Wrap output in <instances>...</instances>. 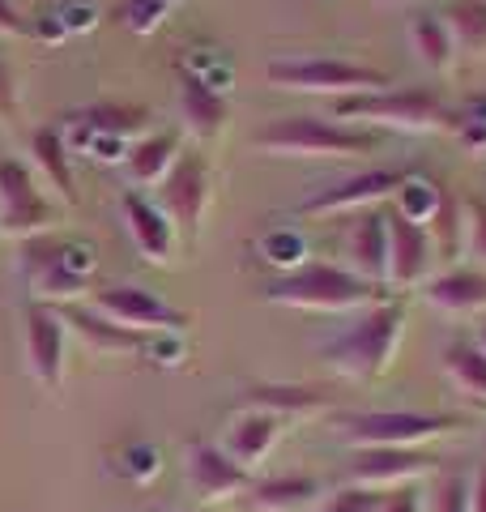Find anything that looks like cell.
Wrapping results in <instances>:
<instances>
[{
    "label": "cell",
    "mask_w": 486,
    "mask_h": 512,
    "mask_svg": "<svg viewBox=\"0 0 486 512\" xmlns=\"http://www.w3.org/2000/svg\"><path fill=\"white\" fill-rule=\"evenodd\" d=\"M401 180H405L401 171L371 167V171L350 175V180H342V184H333V188H316L312 197L299 201V214H303V218H320V214H359V210H371V205H384V201L401 188Z\"/></svg>",
    "instance_id": "5bb4252c"
},
{
    "label": "cell",
    "mask_w": 486,
    "mask_h": 512,
    "mask_svg": "<svg viewBox=\"0 0 486 512\" xmlns=\"http://www.w3.org/2000/svg\"><path fill=\"white\" fill-rule=\"evenodd\" d=\"M158 210L171 218V227L180 239H197L201 235V222H205V210H209V167L201 150H184L175 158V167L162 175L158 184Z\"/></svg>",
    "instance_id": "ba28073f"
},
{
    "label": "cell",
    "mask_w": 486,
    "mask_h": 512,
    "mask_svg": "<svg viewBox=\"0 0 486 512\" xmlns=\"http://www.w3.org/2000/svg\"><path fill=\"white\" fill-rule=\"evenodd\" d=\"M444 372L461 397L486 406V355L478 350V342H461V338L448 342L444 346Z\"/></svg>",
    "instance_id": "4316f807"
},
{
    "label": "cell",
    "mask_w": 486,
    "mask_h": 512,
    "mask_svg": "<svg viewBox=\"0 0 486 512\" xmlns=\"http://www.w3.org/2000/svg\"><path fill=\"white\" fill-rule=\"evenodd\" d=\"M90 308L107 316L111 325H120L128 333H184L192 320L180 312V308H171L167 299H158L154 291H145V286H133V282H124V286H103V291H94L90 299Z\"/></svg>",
    "instance_id": "9c48e42d"
},
{
    "label": "cell",
    "mask_w": 486,
    "mask_h": 512,
    "mask_svg": "<svg viewBox=\"0 0 486 512\" xmlns=\"http://www.w3.org/2000/svg\"><path fill=\"white\" fill-rule=\"evenodd\" d=\"M324 500V483L316 474H278V478H261L239 495L243 512H316Z\"/></svg>",
    "instance_id": "ac0fdd59"
},
{
    "label": "cell",
    "mask_w": 486,
    "mask_h": 512,
    "mask_svg": "<svg viewBox=\"0 0 486 512\" xmlns=\"http://www.w3.org/2000/svg\"><path fill=\"white\" fill-rule=\"evenodd\" d=\"M22 346H26V367L43 389H60L64 380V346H69V329L56 312V303H30L26 325H22Z\"/></svg>",
    "instance_id": "9a60e30c"
},
{
    "label": "cell",
    "mask_w": 486,
    "mask_h": 512,
    "mask_svg": "<svg viewBox=\"0 0 486 512\" xmlns=\"http://www.w3.org/2000/svg\"><path fill=\"white\" fill-rule=\"evenodd\" d=\"M423 299L431 303V308L452 312V316L486 312V269H478V265L444 269V274L423 282Z\"/></svg>",
    "instance_id": "ffe728a7"
},
{
    "label": "cell",
    "mask_w": 486,
    "mask_h": 512,
    "mask_svg": "<svg viewBox=\"0 0 486 512\" xmlns=\"http://www.w3.org/2000/svg\"><path fill=\"white\" fill-rule=\"evenodd\" d=\"M26 282L30 291L39 299H52V303H64L81 295L94 278V265H99V256H94V244H60L47 235H35L26 239Z\"/></svg>",
    "instance_id": "52a82bcc"
},
{
    "label": "cell",
    "mask_w": 486,
    "mask_h": 512,
    "mask_svg": "<svg viewBox=\"0 0 486 512\" xmlns=\"http://www.w3.org/2000/svg\"><path fill=\"white\" fill-rule=\"evenodd\" d=\"M380 512H423V495H418L414 483L388 487V491H384V500H380Z\"/></svg>",
    "instance_id": "8d00e7d4"
},
{
    "label": "cell",
    "mask_w": 486,
    "mask_h": 512,
    "mask_svg": "<svg viewBox=\"0 0 486 512\" xmlns=\"http://www.w3.org/2000/svg\"><path fill=\"white\" fill-rule=\"evenodd\" d=\"M180 116H184V128L197 141H214L226 128V120H231V107H226V99L209 82L188 73L184 86H180Z\"/></svg>",
    "instance_id": "603a6c76"
},
{
    "label": "cell",
    "mask_w": 486,
    "mask_h": 512,
    "mask_svg": "<svg viewBox=\"0 0 486 512\" xmlns=\"http://www.w3.org/2000/svg\"><path fill=\"white\" fill-rule=\"evenodd\" d=\"M120 214H124V227H128V235H133V244H137V252L145 256V261H150V265H171L175 261L180 235H175L171 218L158 210L154 197L128 188L120 197Z\"/></svg>",
    "instance_id": "2e32d148"
},
{
    "label": "cell",
    "mask_w": 486,
    "mask_h": 512,
    "mask_svg": "<svg viewBox=\"0 0 486 512\" xmlns=\"http://www.w3.org/2000/svg\"><path fill=\"white\" fill-rule=\"evenodd\" d=\"M337 116L359 120L371 128H397V133H452V107L435 86H401L376 94H350L337 99Z\"/></svg>",
    "instance_id": "277c9868"
},
{
    "label": "cell",
    "mask_w": 486,
    "mask_h": 512,
    "mask_svg": "<svg viewBox=\"0 0 486 512\" xmlns=\"http://www.w3.org/2000/svg\"><path fill=\"white\" fill-rule=\"evenodd\" d=\"M431 512H469V474L440 470L431 487Z\"/></svg>",
    "instance_id": "836d02e7"
},
{
    "label": "cell",
    "mask_w": 486,
    "mask_h": 512,
    "mask_svg": "<svg viewBox=\"0 0 486 512\" xmlns=\"http://www.w3.org/2000/svg\"><path fill=\"white\" fill-rule=\"evenodd\" d=\"M52 227H56L52 201L43 197L30 167H22L18 158H0V231L18 239H35Z\"/></svg>",
    "instance_id": "30bf717a"
},
{
    "label": "cell",
    "mask_w": 486,
    "mask_h": 512,
    "mask_svg": "<svg viewBox=\"0 0 486 512\" xmlns=\"http://www.w3.org/2000/svg\"><path fill=\"white\" fill-rule=\"evenodd\" d=\"M197 512H214V508H197Z\"/></svg>",
    "instance_id": "60d3db41"
},
{
    "label": "cell",
    "mask_w": 486,
    "mask_h": 512,
    "mask_svg": "<svg viewBox=\"0 0 486 512\" xmlns=\"http://www.w3.org/2000/svg\"><path fill=\"white\" fill-rule=\"evenodd\" d=\"M465 427L457 414H427V410H346L333 414V431L350 448H423L448 431Z\"/></svg>",
    "instance_id": "5b68a950"
},
{
    "label": "cell",
    "mask_w": 486,
    "mask_h": 512,
    "mask_svg": "<svg viewBox=\"0 0 486 512\" xmlns=\"http://www.w3.org/2000/svg\"><path fill=\"white\" fill-rule=\"evenodd\" d=\"M452 133L461 137V146L469 154H486V94L452 111Z\"/></svg>",
    "instance_id": "1f68e13d"
},
{
    "label": "cell",
    "mask_w": 486,
    "mask_h": 512,
    "mask_svg": "<svg viewBox=\"0 0 486 512\" xmlns=\"http://www.w3.org/2000/svg\"><path fill=\"white\" fill-rule=\"evenodd\" d=\"M0 35H26V18L13 0H0Z\"/></svg>",
    "instance_id": "74e56055"
},
{
    "label": "cell",
    "mask_w": 486,
    "mask_h": 512,
    "mask_svg": "<svg viewBox=\"0 0 486 512\" xmlns=\"http://www.w3.org/2000/svg\"><path fill=\"white\" fill-rule=\"evenodd\" d=\"M440 18L457 43V56H486V0H444Z\"/></svg>",
    "instance_id": "83f0119b"
},
{
    "label": "cell",
    "mask_w": 486,
    "mask_h": 512,
    "mask_svg": "<svg viewBox=\"0 0 486 512\" xmlns=\"http://www.w3.org/2000/svg\"><path fill=\"white\" fill-rule=\"evenodd\" d=\"M410 47L427 73H448L457 64V43H452L440 13H414L410 18Z\"/></svg>",
    "instance_id": "484cf974"
},
{
    "label": "cell",
    "mask_w": 486,
    "mask_h": 512,
    "mask_svg": "<svg viewBox=\"0 0 486 512\" xmlns=\"http://www.w3.org/2000/svg\"><path fill=\"white\" fill-rule=\"evenodd\" d=\"M469 512H486V466L469 478Z\"/></svg>",
    "instance_id": "f35d334b"
},
{
    "label": "cell",
    "mask_w": 486,
    "mask_h": 512,
    "mask_svg": "<svg viewBox=\"0 0 486 512\" xmlns=\"http://www.w3.org/2000/svg\"><path fill=\"white\" fill-rule=\"evenodd\" d=\"M73 120H86V133H103L120 146H128V137H145V111L133 103H94L90 111H77Z\"/></svg>",
    "instance_id": "f1b7e54d"
},
{
    "label": "cell",
    "mask_w": 486,
    "mask_h": 512,
    "mask_svg": "<svg viewBox=\"0 0 486 512\" xmlns=\"http://www.w3.org/2000/svg\"><path fill=\"white\" fill-rule=\"evenodd\" d=\"M380 500H384V491L346 483V487L324 491V500L316 504V512H380Z\"/></svg>",
    "instance_id": "d6a6232c"
},
{
    "label": "cell",
    "mask_w": 486,
    "mask_h": 512,
    "mask_svg": "<svg viewBox=\"0 0 486 512\" xmlns=\"http://www.w3.org/2000/svg\"><path fill=\"white\" fill-rule=\"evenodd\" d=\"M346 256L359 278L388 286V227H384V205H371V210H359L346 231Z\"/></svg>",
    "instance_id": "d6986e66"
},
{
    "label": "cell",
    "mask_w": 486,
    "mask_h": 512,
    "mask_svg": "<svg viewBox=\"0 0 486 512\" xmlns=\"http://www.w3.org/2000/svg\"><path fill=\"white\" fill-rule=\"evenodd\" d=\"M440 197H444V188H435L431 180H418V175H405L401 188L393 192V210L418 222V227H427L431 214L440 210Z\"/></svg>",
    "instance_id": "4dcf8cb0"
},
{
    "label": "cell",
    "mask_w": 486,
    "mask_h": 512,
    "mask_svg": "<svg viewBox=\"0 0 486 512\" xmlns=\"http://www.w3.org/2000/svg\"><path fill=\"white\" fill-rule=\"evenodd\" d=\"M180 128H162V133H145L137 137L133 146L124 150V180L133 184L137 192L150 188V184H162V175L175 167L180 158Z\"/></svg>",
    "instance_id": "44dd1931"
},
{
    "label": "cell",
    "mask_w": 486,
    "mask_h": 512,
    "mask_svg": "<svg viewBox=\"0 0 486 512\" xmlns=\"http://www.w3.org/2000/svg\"><path fill=\"white\" fill-rule=\"evenodd\" d=\"M184 478L192 495L209 508V504H222V500H239L243 491L252 487V470L235 466L231 457L222 453L218 440H192L188 453H184Z\"/></svg>",
    "instance_id": "7c38bea8"
},
{
    "label": "cell",
    "mask_w": 486,
    "mask_h": 512,
    "mask_svg": "<svg viewBox=\"0 0 486 512\" xmlns=\"http://www.w3.org/2000/svg\"><path fill=\"white\" fill-rule=\"evenodd\" d=\"M465 256L469 265L486 269V201L482 197L465 201Z\"/></svg>",
    "instance_id": "e575fe53"
},
{
    "label": "cell",
    "mask_w": 486,
    "mask_h": 512,
    "mask_svg": "<svg viewBox=\"0 0 486 512\" xmlns=\"http://www.w3.org/2000/svg\"><path fill=\"white\" fill-rule=\"evenodd\" d=\"M18 116V77H13V64L0 56V124H9Z\"/></svg>",
    "instance_id": "d590c367"
},
{
    "label": "cell",
    "mask_w": 486,
    "mask_h": 512,
    "mask_svg": "<svg viewBox=\"0 0 486 512\" xmlns=\"http://www.w3.org/2000/svg\"><path fill=\"white\" fill-rule=\"evenodd\" d=\"M478 350H482V355H486V325L478 329Z\"/></svg>",
    "instance_id": "ab89813d"
},
{
    "label": "cell",
    "mask_w": 486,
    "mask_h": 512,
    "mask_svg": "<svg viewBox=\"0 0 486 512\" xmlns=\"http://www.w3.org/2000/svg\"><path fill=\"white\" fill-rule=\"evenodd\" d=\"M269 86L278 90H299V94H333V99H350V94H376L388 90L393 77L376 64H359V60H342V56H290V60H273L269 69Z\"/></svg>",
    "instance_id": "8992f818"
},
{
    "label": "cell",
    "mask_w": 486,
    "mask_h": 512,
    "mask_svg": "<svg viewBox=\"0 0 486 512\" xmlns=\"http://www.w3.org/2000/svg\"><path fill=\"white\" fill-rule=\"evenodd\" d=\"M56 312L64 320V329H73L81 342H86L90 350H99V355H137V350H145V338L141 333H128L120 325H111L107 316H99L94 308H73V303H56Z\"/></svg>",
    "instance_id": "7402d4cb"
},
{
    "label": "cell",
    "mask_w": 486,
    "mask_h": 512,
    "mask_svg": "<svg viewBox=\"0 0 486 512\" xmlns=\"http://www.w3.org/2000/svg\"><path fill=\"white\" fill-rule=\"evenodd\" d=\"M384 227H388V286L397 291H414L431 278V265L440 261L427 227H418L393 205H384Z\"/></svg>",
    "instance_id": "4fadbf2b"
},
{
    "label": "cell",
    "mask_w": 486,
    "mask_h": 512,
    "mask_svg": "<svg viewBox=\"0 0 486 512\" xmlns=\"http://www.w3.org/2000/svg\"><path fill=\"white\" fill-rule=\"evenodd\" d=\"M282 419L278 414H269V410H252V406H243L235 419H231V427L222 431V453L235 461V466H243V470H256L261 461L273 453V444L282 440Z\"/></svg>",
    "instance_id": "e0dca14e"
},
{
    "label": "cell",
    "mask_w": 486,
    "mask_h": 512,
    "mask_svg": "<svg viewBox=\"0 0 486 512\" xmlns=\"http://www.w3.org/2000/svg\"><path fill=\"white\" fill-rule=\"evenodd\" d=\"M243 406L252 410H269L278 419L295 423V419H307V414H320L324 410V393L316 389H303V384H252Z\"/></svg>",
    "instance_id": "cb8c5ba5"
},
{
    "label": "cell",
    "mask_w": 486,
    "mask_h": 512,
    "mask_svg": "<svg viewBox=\"0 0 486 512\" xmlns=\"http://www.w3.org/2000/svg\"><path fill=\"white\" fill-rule=\"evenodd\" d=\"M261 154L278 158H354L380 146V133L324 116H278L252 137Z\"/></svg>",
    "instance_id": "3957f363"
},
{
    "label": "cell",
    "mask_w": 486,
    "mask_h": 512,
    "mask_svg": "<svg viewBox=\"0 0 486 512\" xmlns=\"http://www.w3.org/2000/svg\"><path fill=\"white\" fill-rule=\"evenodd\" d=\"M440 470V457L427 453V448H354L350 466H346V483L359 487H405L418 483L423 474Z\"/></svg>",
    "instance_id": "8fae6325"
},
{
    "label": "cell",
    "mask_w": 486,
    "mask_h": 512,
    "mask_svg": "<svg viewBox=\"0 0 486 512\" xmlns=\"http://www.w3.org/2000/svg\"><path fill=\"white\" fill-rule=\"evenodd\" d=\"M427 235H431L435 256H440V261L461 256V248H465V205L452 197V192H444V197H440V210L431 214Z\"/></svg>",
    "instance_id": "f546056e"
},
{
    "label": "cell",
    "mask_w": 486,
    "mask_h": 512,
    "mask_svg": "<svg viewBox=\"0 0 486 512\" xmlns=\"http://www.w3.org/2000/svg\"><path fill=\"white\" fill-rule=\"evenodd\" d=\"M30 154H35V167L43 171V180L52 184V192L73 205L77 201V180H73V167H69V146H64V137L56 128H35V137H30Z\"/></svg>",
    "instance_id": "d4e9b609"
},
{
    "label": "cell",
    "mask_w": 486,
    "mask_h": 512,
    "mask_svg": "<svg viewBox=\"0 0 486 512\" xmlns=\"http://www.w3.org/2000/svg\"><path fill=\"white\" fill-rule=\"evenodd\" d=\"M265 299L282 303V308H303V312H363L384 299V286L359 278L346 265L312 261L273 278L265 286Z\"/></svg>",
    "instance_id": "7a4b0ae2"
},
{
    "label": "cell",
    "mask_w": 486,
    "mask_h": 512,
    "mask_svg": "<svg viewBox=\"0 0 486 512\" xmlns=\"http://www.w3.org/2000/svg\"><path fill=\"white\" fill-rule=\"evenodd\" d=\"M401 333H405V303L380 299L371 308H363L354 325H346L337 338L324 342L320 355L346 380H380L397 355Z\"/></svg>",
    "instance_id": "6da1fadb"
}]
</instances>
